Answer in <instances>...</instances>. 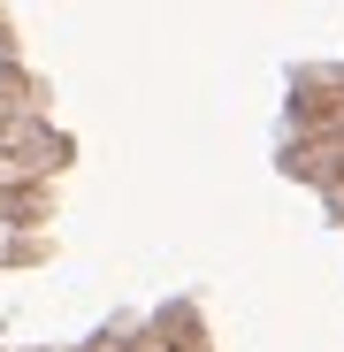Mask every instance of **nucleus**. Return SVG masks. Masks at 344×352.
Instances as JSON below:
<instances>
[]
</instances>
